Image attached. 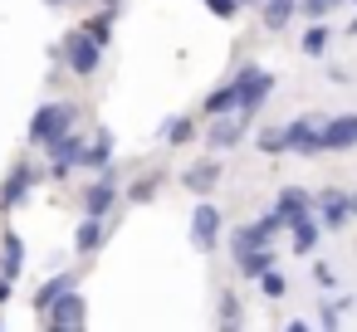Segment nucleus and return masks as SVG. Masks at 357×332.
<instances>
[{"mask_svg": "<svg viewBox=\"0 0 357 332\" xmlns=\"http://www.w3.org/2000/svg\"><path fill=\"white\" fill-rule=\"evenodd\" d=\"M30 191H35V166L30 161H15V171L6 176V186H0V210H15Z\"/></svg>", "mask_w": 357, "mask_h": 332, "instance_id": "nucleus-10", "label": "nucleus"}, {"mask_svg": "<svg viewBox=\"0 0 357 332\" xmlns=\"http://www.w3.org/2000/svg\"><path fill=\"white\" fill-rule=\"evenodd\" d=\"M347 215H352V200H347V196L328 191V196L318 200V225H323V230H342V225H347Z\"/></svg>", "mask_w": 357, "mask_h": 332, "instance_id": "nucleus-13", "label": "nucleus"}, {"mask_svg": "<svg viewBox=\"0 0 357 332\" xmlns=\"http://www.w3.org/2000/svg\"><path fill=\"white\" fill-rule=\"evenodd\" d=\"M303 54H313V59H318V54H328V25H323V20L303 35Z\"/></svg>", "mask_w": 357, "mask_h": 332, "instance_id": "nucleus-24", "label": "nucleus"}, {"mask_svg": "<svg viewBox=\"0 0 357 332\" xmlns=\"http://www.w3.org/2000/svg\"><path fill=\"white\" fill-rule=\"evenodd\" d=\"M313 278H318L323 288H333V269H328V264H318V269H313Z\"/></svg>", "mask_w": 357, "mask_h": 332, "instance_id": "nucleus-33", "label": "nucleus"}, {"mask_svg": "<svg viewBox=\"0 0 357 332\" xmlns=\"http://www.w3.org/2000/svg\"><path fill=\"white\" fill-rule=\"evenodd\" d=\"M103 239H108V220H103V215H84V225L74 230V249H79V254H93Z\"/></svg>", "mask_w": 357, "mask_h": 332, "instance_id": "nucleus-14", "label": "nucleus"}, {"mask_svg": "<svg viewBox=\"0 0 357 332\" xmlns=\"http://www.w3.org/2000/svg\"><path fill=\"white\" fill-rule=\"evenodd\" d=\"M69 288H74V274H69V269H64V274H54L50 283H40V293H35V313H45V308H50L59 293H69Z\"/></svg>", "mask_w": 357, "mask_h": 332, "instance_id": "nucleus-19", "label": "nucleus"}, {"mask_svg": "<svg viewBox=\"0 0 357 332\" xmlns=\"http://www.w3.org/2000/svg\"><path fill=\"white\" fill-rule=\"evenodd\" d=\"M84 317H89V303H84V293H79V288L59 293V298L45 308V322H50L54 332H74V327H84Z\"/></svg>", "mask_w": 357, "mask_h": 332, "instance_id": "nucleus-4", "label": "nucleus"}, {"mask_svg": "<svg viewBox=\"0 0 357 332\" xmlns=\"http://www.w3.org/2000/svg\"><path fill=\"white\" fill-rule=\"evenodd\" d=\"M357 147V113H342V118H323V137H318V152H347Z\"/></svg>", "mask_w": 357, "mask_h": 332, "instance_id": "nucleus-6", "label": "nucleus"}, {"mask_svg": "<svg viewBox=\"0 0 357 332\" xmlns=\"http://www.w3.org/2000/svg\"><path fill=\"white\" fill-rule=\"evenodd\" d=\"M298 6H303V10H308L313 20H323V15H333V10L342 6V0H298Z\"/></svg>", "mask_w": 357, "mask_h": 332, "instance_id": "nucleus-29", "label": "nucleus"}, {"mask_svg": "<svg viewBox=\"0 0 357 332\" xmlns=\"http://www.w3.org/2000/svg\"><path fill=\"white\" fill-rule=\"evenodd\" d=\"M108 161H113V132H98V137L84 147V161H79V166H93V171H103Z\"/></svg>", "mask_w": 357, "mask_h": 332, "instance_id": "nucleus-17", "label": "nucleus"}, {"mask_svg": "<svg viewBox=\"0 0 357 332\" xmlns=\"http://www.w3.org/2000/svg\"><path fill=\"white\" fill-rule=\"evenodd\" d=\"M259 288H264L269 298H284V288H289V283H284V274H274V269H264V274H259Z\"/></svg>", "mask_w": 357, "mask_h": 332, "instance_id": "nucleus-28", "label": "nucleus"}, {"mask_svg": "<svg viewBox=\"0 0 357 332\" xmlns=\"http://www.w3.org/2000/svg\"><path fill=\"white\" fill-rule=\"evenodd\" d=\"M240 6H264V0H240Z\"/></svg>", "mask_w": 357, "mask_h": 332, "instance_id": "nucleus-34", "label": "nucleus"}, {"mask_svg": "<svg viewBox=\"0 0 357 332\" xmlns=\"http://www.w3.org/2000/svg\"><path fill=\"white\" fill-rule=\"evenodd\" d=\"M211 6V15H220V20H230L235 10H240V0H206Z\"/></svg>", "mask_w": 357, "mask_h": 332, "instance_id": "nucleus-32", "label": "nucleus"}, {"mask_svg": "<svg viewBox=\"0 0 357 332\" xmlns=\"http://www.w3.org/2000/svg\"><path fill=\"white\" fill-rule=\"evenodd\" d=\"M20 264H25V239L20 235H6L0 239V278H20Z\"/></svg>", "mask_w": 357, "mask_h": 332, "instance_id": "nucleus-15", "label": "nucleus"}, {"mask_svg": "<svg viewBox=\"0 0 357 332\" xmlns=\"http://www.w3.org/2000/svg\"><path fill=\"white\" fill-rule=\"evenodd\" d=\"M215 239H220V210H215L211 200H201L196 215H191V244H196L201 254H211Z\"/></svg>", "mask_w": 357, "mask_h": 332, "instance_id": "nucleus-7", "label": "nucleus"}, {"mask_svg": "<svg viewBox=\"0 0 357 332\" xmlns=\"http://www.w3.org/2000/svg\"><path fill=\"white\" fill-rule=\"evenodd\" d=\"M318 137H323V113H308V118H294L284 127V147L294 157H313L318 152Z\"/></svg>", "mask_w": 357, "mask_h": 332, "instance_id": "nucleus-5", "label": "nucleus"}, {"mask_svg": "<svg viewBox=\"0 0 357 332\" xmlns=\"http://www.w3.org/2000/svg\"><path fill=\"white\" fill-rule=\"evenodd\" d=\"M206 113H211V118H220V113H235V79H230V84H220V88L206 98Z\"/></svg>", "mask_w": 357, "mask_h": 332, "instance_id": "nucleus-21", "label": "nucleus"}, {"mask_svg": "<svg viewBox=\"0 0 357 332\" xmlns=\"http://www.w3.org/2000/svg\"><path fill=\"white\" fill-rule=\"evenodd\" d=\"M259 152H264V157L289 152V147H284V127H264V132H259Z\"/></svg>", "mask_w": 357, "mask_h": 332, "instance_id": "nucleus-25", "label": "nucleus"}, {"mask_svg": "<svg viewBox=\"0 0 357 332\" xmlns=\"http://www.w3.org/2000/svg\"><path fill=\"white\" fill-rule=\"evenodd\" d=\"M342 303H347V298H337V303H323V327H337V322H342Z\"/></svg>", "mask_w": 357, "mask_h": 332, "instance_id": "nucleus-31", "label": "nucleus"}, {"mask_svg": "<svg viewBox=\"0 0 357 332\" xmlns=\"http://www.w3.org/2000/svg\"><path fill=\"white\" fill-rule=\"evenodd\" d=\"M303 210H308V196H303V191H284V196H279V205H274V215H279L284 225H289L294 215H303Z\"/></svg>", "mask_w": 357, "mask_h": 332, "instance_id": "nucleus-22", "label": "nucleus"}, {"mask_svg": "<svg viewBox=\"0 0 357 332\" xmlns=\"http://www.w3.org/2000/svg\"><path fill=\"white\" fill-rule=\"evenodd\" d=\"M64 64H69L79 79H89V74H98V64H103V45H93L89 30L79 25V30L64 35Z\"/></svg>", "mask_w": 357, "mask_h": 332, "instance_id": "nucleus-3", "label": "nucleus"}, {"mask_svg": "<svg viewBox=\"0 0 357 332\" xmlns=\"http://www.w3.org/2000/svg\"><path fill=\"white\" fill-rule=\"evenodd\" d=\"M162 137H167L172 147H181V142H191V122H186V118H172V122L162 127Z\"/></svg>", "mask_w": 357, "mask_h": 332, "instance_id": "nucleus-27", "label": "nucleus"}, {"mask_svg": "<svg viewBox=\"0 0 357 332\" xmlns=\"http://www.w3.org/2000/svg\"><path fill=\"white\" fill-rule=\"evenodd\" d=\"M347 35H357V20H352V25H347Z\"/></svg>", "mask_w": 357, "mask_h": 332, "instance_id": "nucleus-37", "label": "nucleus"}, {"mask_svg": "<svg viewBox=\"0 0 357 332\" xmlns=\"http://www.w3.org/2000/svg\"><path fill=\"white\" fill-rule=\"evenodd\" d=\"M84 30H89V40H93V45H108V40H113V10L103 6V15H93Z\"/></svg>", "mask_w": 357, "mask_h": 332, "instance_id": "nucleus-23", "label": "nucleus"}, {"mask_svg": "<svg viewBox=\"0 0 357 332\" xmlns=\"http://www.w3.org/2000/svg\"><path fill=\"white\" fill-rule=\"evenodd\" d=\"M103 6H108V10H118V0H103Z\"/></svg>", "mask_w": 357, "mask_h": 332, "instance_id": "nucleus-36", "label": "nucleus"}, {"mask_svg": "<svg viewBox=\"0 0 357 332\" xmlns=\"http://www.w3.org/2000/svg\"><path fill=\"white\" fill-rule=\"evenodd\" d=\"M274 93V74L269 69H259V64H245L240 74H235V108L245 113V118H255L259 108H264V98Z\"/></svg>", "mask_w": 357, "mask_h": 332, "instance_id": "nucleus-1", "label": "nucleus"}, {"mask_svg": "<svg viewBox=\"0 0 357 332\" xmlns=\"http://www.w3.org/2000/svg\"><path fill=\"white\" fill-rule=\"evenodd\" d=\"M113 200H118V181H113V171L103 166V176L84 191V215H108V210H113Z\"/></svg>", "mask_w": 357, "mask_h": 332, "instance_id": "nucleus-12", "label": "nucleus"}, {"mask_svg": "<svg viewBox=\"0 0 357 332\" xmlns=\"http://www.w3.org/2000/svg\"><path fill=\"white\" fill-rule=\"evenodd\" d=\"M215 181H220V161H215V157L191 161V166H186V176H181V186H186L191 196H211V191H215Z\"/></svg>", "mask_w": 357, "mask_h": 332, "instance_id": "nucleus-11", "label": "nucleus"}, {"mask_svg": "<svg viewBox=\"0 0 357 332\" xmlns=\"http://www.w3.org/2000/svg\"><path fill=\"white\" fill-rule=\"evenodd\" d=\"M128 196H132V200H152V196H157V176H147V181H137V186H132Z\"/></svg>", "mask_w": 357, "mask_h": 332, "instance_id": "nucleus-30", "label": "nucleus"}, {"mask_svg": "<svg viewBox=\"0 0 357 332\" xmlns=\"http://www.w3.org/2000/svg\"><path fill=\"white\" fill-rule=\"evenodd\" d=\"M235 269L245 274V278H259L264 269H274V254L259 244V249H245V254H235Z\"/></svg>", "mask_w": 357, "mask_h": 332, "instance_id": "nucleus-18", "label": "nucleus"}, {"mask_svg": "<svg viewBox=\"0 0 357 332\" xmlns=\"http://www.w3.org/2000/svg\"><path fill=\"white\" fill-rule=\"evenodd\" d=\"M240 322H245L240 298H235V293H225V298H220V327H240Z\"/></svg>", "mask_w": 357, "mask_h": 332, "instance_id": "nucleus-26", "label": "nucleus"}, {"mask_svg": "<svg viewBox=\"0 0 357 332\" xmlns=\"http://www.w3.org/2000/svg\"><path fill=\"white\" fill-rule=\"evenodd\" d=\"M45 6H69V0H45Z\"/></svg>", "mask_w": 357, "mask_h": 332, "instance_id": "nucleus-35", "label": "nucleus"}, {"mask_svg": "<svg viewBox=\"0 0 357 332\" xmlns=\"http://www.w3.org/2000/svg\"><path fill=\"white\" fill-rule=\"evenodd\" d=\"M298 10V0H264V30H284Z\"/></svg>", "mask_w": 357, "mask_h": 332, "instance_id": "nucleus-20", "label": "nucleus"}, {"mask_svg": "<svg viewBox=\"0 0 357 332\" xmlns=\"http://www.w3.org/2000/svg\"><path fill=\"white\" fill-rule=\"evenodd\" d=\"M74 118H79L74 103H45V108H35V118H30V142H35V147H50L54 137H64V132L74 127Z\"/></svg>", "mask_w": 357, "mask_h": 332, "instance_id": "nucleus-2", "label": "nucleus"}, {"mask_svg": "<svg viewBox=\"0 0 357 332\" xmlns=\"http://www.w3.org/2000/svg\"><path fill=\"white\" fill-rule=\"evenodd\" d=\"M245 132H250V118L235 108V118H230V113L211 118V137H206V142H211V152H225V147H235Z\"/></svg>", "mask_w": 357, "mask_h": 332, "instance_id": "nucleus-8", "label": "nucleus"}, {"mask_svg": "<svg viewBox=\"0 0 357 332\" xmlns=\"http://www.w3.org/2000/svg\"><path fill=\"white\" fill-rule=\"evenodd\" d=\"M289 235H294V249H298V254H308V249L318 244L323 225H318V220H313V215L303 210V215H294V220H289Z\"/></svg>", "mask_w": 357, "mask_h": 332, "instance_id": "nucleus-16", "label": "nucleus"}, {"mask_svg": "<svg viewBox=\"0 0 357 332\" xmlns=\"http://www.w3.org/2000/svg\"><path fill=\"white\" fill-rule=\"evenodd\" d=\"M45 152H50V161H54V166H50L54 176H69V171H74V166L84 161V142L74 137V127H69L64 137H54V142H50Z\"/></svg>", "mask_w": 357, "mask_h": 332, "instance_id": "nucleus-9", "label": "nucleus"}]
</instances>
